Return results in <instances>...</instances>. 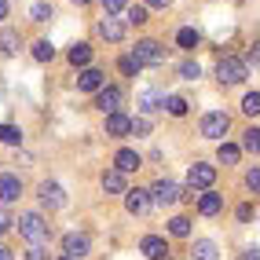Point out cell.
<instances>
[{"label":"cell","instance_id":"cell-40","mask_svg":"<svg viewBox=\"0 0 260 260\" xmlns=\"http://www.w3.org/2000/svg\"><path fill=\"white\" fill-rule=\"evenodd\" d=\"M249 62H253V66H260V44H253V48H249Z\"/></svg>","mask_w":260,"mask_h":260},{"label":"cell","instance_id":"cell-16","mask_svg":"<svg viewBox=\"0 0 260 260\" xmlns=\"http://www.w3.org/2000/svg\"><path fill=\"white\" fill-rule=\"evenodd\" d=\"M114 169L117 172H136V169H140V154H136V150H117V158H114Z\"/></svg>","mask_w":260,"mask_h":260},{"label":"cell","instance_id":"cell-22","mask_svg":"<svg viewBox=\"0 0 260 260\" xmlns=\"http://www.w3.org/2000/svg\"><path fill=\"white\" fill-rule=\"evenodd\" d=\"M198 41H202V37H198V29H190V26H183V29L176 33V44H180V48H187V51H194V48H198Z\"/></svg>","mask_w":260,"mask_h":260},{"label":"cell","instance_id":"cell-11","mask_svg":"<svg viewBox=\"0 0 260 260\" xmlns=\"http://www.w3.org/2000/svg\"><path fill=\"white\" fill-rule=\"evenodd\" d=\"M41 205H44V209H62V205H66L62 187L51 183V180H44V183H41Z\"/></svg>","mask_w":260,"mask_h":260},{"label":"cell","instance_id":"cell-3","mask_svg":"<svg viewBox=\"0 0 260 260\" xmlns=\"http://www.w3.org/2000/svg\"><path fill=\"white\" fill-rule=\"evenodd\" d=\"M213 180H216V169L213 165H190L187 169V190L194 194V190H205V187H213Z\"/></svg>","mask_w":260,"mask_h":260},{"label":"cell","instance_id":"cell-18","mask_svg":"<svg viewBox=\"0 0 260 260\" xmlns=\"http://www.w3.org/2000/svg\"><path fill=\"white\" fill-rule=\"evenodd\" d=\"M165 107V95L158 92V88H147L143 95H140V110L143 114H154V110H161Z\"/></svg>","mask_w":260,"mask_h":260},{"label":"cell","instance_id":"cell-4","mask_svg":"<svg viewBox=\"0 0 260 260\" xmlns=\"http://www.w3.org/2000/svg\"><path fill=\"white\" fill-rule=\"evenodd\" d=\"M132 55L140 59V66H161V62H165V48H161L158 41H150V37H147V41L136 44Z\"/></svg>","mask_w":260,"mask_h":260},{"label":"cell","instance_id":"cell-27","mask_svg":"<svg viewBox=\"0 0 260 260\" xmlns=\"http://www.w3.org/2000/svg\"><path fill=\"white\" fill-rule=\"evenodd\" d=\"M165 110H169L172 117H183V114H187V99H183V95H169V99H165Z\"/></svg>","mask_w":260,"mask_h":260},{"label":"cell","instance_id":"cell-19","mask_svg":"<svg viewBox=\"0 0 260 260\" xmlns=\"http://www.w3.org/2000/svg\"><path fill=\"white\" fill-rule=\"evenodd\" d=\"M220 209H223V198H220V194H202V198H198V213H202V216H216Z\"/></svg>","mask_w":260,"mask_h":260},{"label":"cell","instance_id":"cell-31","mask_svg":"<svg viewBox=\"0 0 260 260\" xmlns=\"http://www.w3.org/2000/svg\"><path fill=\"white\" fill-rule=\"evenodd\" d=\"M242 110H246L249 117H256L260 114V92H249L246 99H242Z\"/></svg>","mask_w":260,"mask_h":260},{"label":"cell","instance_id":"cell-15","mask_svg":"<svg viewBox=\"0 0 260 260\" xmlns=\"http://www.w3.org/2000/svg\"><path fill=\"white\" fill-rule=\"evenodd\" d=\"M103 190H110V194H128V187H125V172H103Z\"/></svg>","mask_w":260,"mask_h":260},{"label":"cell","instance_id":"cell-7","mask_svg":"<svg viewBox=\"0 0 260 260\" xmlns=\"http://www.w3.org/2000/svg\"><path fill=\"white\" fill-rule=\"evenodd\" d=\"M121 103H125V92H121V88H114V84H107V88H103L99 92V99H95V107L103 110V114H121Z\"/></svg>","mask_w":260,"mask_h":260},{"label":"cell","instance_id":"cell-10","mask_svg":"<svg viewBox=\"0 0 260 260\" xmlns=\"http://www.w3.org/2000/svg\"><path fill=\"white\" fill-rule=\"evenodd\" d=\"M88 249H92V242H88V235H81V231H70V235L62 238V253H66V256H74V260L84 256Z\"/></svg>","mask_w":260,"mask_h":260},{"label":"cell","instance_id":"cell-45","mask_svg":"<svg viewBox=\"0 0 260 260\" xmlns=\"http://www.w3.org/2000/svg\"><path fill=\"white\" fill-rule=\"evenodd\" d=\"M74 4H88V0H74Z\"/></svg>","mask_w":260,"mask_h":260},{"label":"cell","instance_id":"cell-42","mask_svg":"<svg viewBox=\"0 0 260 260\" xmlns=\"http://www.w3.org/2000/svg\"><path fill=\"white\" fill-rule=\"evenodd\" d=\"M242 260H260V249H246V253H242Z\"/></svg>","mask_w":260,"mask_h":260},{"label":"cell","instance_id":"cell-26","mask_svg":"<svg viewBox=\"0 0 260 260\" xmlns=\"http://www.w3.org/2000/svg\"><path fill=\"white\" fill-rule=\"evenodd\" d=\"M51 55H55L51 41H37V44H33V59H37V62H51Z\"/></svg>","mask_w":260,"mask_h":260},{"label":"cell","instance_id":"cell-2","mask_svg":"<svg viewBox=\"0 0 260 260\" xmlns=\"http://www.w3.org/2000/svg\"><path fill=\"white\" fill-rule=\"evenodd\" d=\"M216 77L223 84H238V81H246L249 77V62L246 59H235V55H223L216 62Z\"/></svg>","mask_w":260,"mask_h":260},{"label":"cell","instance_id":"cell-30","mask_svg":"<svg viewBox=\"0 0 260 260\" xmlns=\"http://www.w3.org/2000/svg\"><path fill=\"white\" fill-rule=\"evenodd\" d=\"M125 22H136V26L147 22V4H132V8L125 11Z\"/></svg>","mask_w":260,"mask_h":260},{"label":"cell","instance_id":"cell-12","mask_svg":"<svg viewBox=\"0 0 260 260\" xmlns=\"http://www.w3.org/2000/svg\"><path fill=\"white\" fill-rule=\"evenodd\" d=\"M77 88H81V92H103V88H107V77H103V70L88 66V70H81V77H77Z\"/></svg>","mask_w":260,"mask_h":260},{"label":"cell","instance_id":"cell-21","mask_svg":"<svg viewBox=\"0 0 260 260\" xmlns=\"http://www.w3.org/2000/svg\"><path fill=\"white\" fill-rule=\"evenodd\" d=\"M19 51V29H0V55H15Z\"/></svg>","mask_w":260,"mask_h":260},{"label":"cell","instance_id":"cell-38","mask_svg":"<svg viewBox=\"0 0 260 260\" xmlns=\"http://www.w3.org/2000/svg\"><path fill=\"white\" fill-rule=\"evenodd\" d=\"M26 260H48V253H44V246H29V253H26Z\"/></svg>","mask_w":260,"mask_h":260},{"label":"cell","instance_id":"cell-43","mask_svg":"<svg viewBox=\"0 0 260 260\" xmlns=\"http://www.w3.org/2000/svg\"><path fill=\"white\" fill-rule=\"evenodd\" d=\"M0 260H15V253H11L8 246H0Z\"/></svg>","mask_w":260,"mask_h":260},{"label":"cell","instance_id":"cell-25","mask_svg":"<svg viewBox=\"0 0 260 260\" xmlns=\"http://www.w3.org/2000/svg\"><path fill=\"white\" fill-rule=\"evenodd\" d=\"M117 70L125 77H136V74H140V59H136V55H121L117 59Z\"/></svg>","mask_w":260,"mask_h":260},{"label":"cell","instance_id":"cell-20","mask_svg":"<svg viewBox=\"0 0 260 260\" xmlns=\"http://www.w3.org/2000/svg\"><path fill=\"white\" fill-rule=\"evenodd\" d=\"M194 260H220L216 242H209V238H198V242H194Z\"/></svg>","mask_w":260,"mask_h":260},{"label":"cell","instance_id":"cell-6","mask_svg":"<svg viewBox=\"0 0 260 260\" xmlns=\"http://www.w3.org/2000/svg\"><path fill=\"white\" fill-rule=\"evenodd\" d=\"M150 198H154V205H176L183 198V190L172 183V180H158V183L150 187Z\"/></svg>","mask_w":260,"mask_h":260},{"label":"cell","instance_id":"cell-24","mask_svg":"<svg viewBox=\"0 0 260 260\" xmlns=\"http://www.w3.org/2000/svg\"><path fill=\"white\" fill-rule=\"evenodd\" d=\"M0 143H8V147H19V143H22V132L15 128V125H0Z\"/></svg>","mask_w":260,"mask_h":260},{"label":"cell","instance_id":"cell-34","mask_svg":"<svg viewBox=\"0 0 260 260\" xmlns=\"http://www.w3.org/2000/svg\"><path fill=\"white\" fill-rule=\"evenodd\" d=\"M198 74H202V70H198V62H190V59L180 62V77H183V81H194Z\"/></svg>","mask_w":260,"mask_h":260},{"label":"cell","instance_id":"cell-8","mask_svg":"<svg viewBox=\"0 0 260 260\" xmlns=\"http://www.w3.org/2000/svg\"><path fill=\"white\" fill-rule=\"evenodd\" d=\"M150 205H154L150 190H140V187H136V190H128V194H125V209H128L132 216H143Z\"/></svg>","mask_w":260,"mask_h":260},{"label":"cell","instance_id":"cell-9","mask_svg":"<svg viewBox=\"0 0 260 260\" xmlns=\"http://www.w3.org/2000/svg\"><path fill=\"white\" fill-rule=\"evenodd\" d=\"M99 33H103V37H107L110 44H117V41H125L128 22H125V19H114V15H107V19L99 22Z\"/></svg>","mask_w":260,"mask_h":260},{"label":"cell","instance_id":"cell-23","mask_svg":"<svg viewBox=\"0 0 260 260\" xmlns=\"http://www.w3.org/2000/svg\"><path fill=\"white\" fill-rule=\"evenodd\" d=\"M70 62H74V66H88V62H92V48L84 44V41L74 44V48H70Z\"/></svg>","mask_w":260,"mask_h":260},{"label":"cell","instance_id":"cell-41","mask_svg":"<svg viewBox=\"0 0 260 260\" xmlns=\"http://www.w3.org/2000/svg\"><path fill=\"white\" fill-rule=\"evenodd\" d=\"M172 0H147V8H169Z\"/></svg>","mask_w":260,"mask_h":260},{"label":"cell","instance_id":"cell-14","mask_svg":"<svg viewBox=\"0 0 260 260\" xmlns=\"http://www.w3.org/2000/svg\"><path fill=\"white\" fill-rule=\"evenodd\" d=\"M140 249H143V256H150V260H165V256H169L165 238H158V235H147V238L140 242Z\"/></svg>","mask_w":260,"mask_h":260},{"label":"cell","instance_id":"cell-13","mask_svg":"<svg viewBox=\"0 0 260 260\" xmlns=\"http://www.w3.org/2000/svg\"><path fill=\"white\" fill-rule=\"evenodd\" d=\"M22 194V180L19 176H11V172H4V176H0V202H15V198H19Z\"/></svg>","mask_w":260,"mask_h":260},{"label":"cell","instance_id":"cell-32","mask_svg":"<svg viewBox=\"0 0 260 260\" xmlns=\"http://www.w3.org/2000/svg\"><path fill=\"white\" fill-rule=\"evenodd\" d=\"M242 147H246L249 154H260V128H249L246 140H242Z\"/></svg>","mask_w":260,"mask_h":260},{"label":"cell","instance_id":"cell-5","mask_svg":"<svg viewBox=\"0 0 260 260\" xmlns=\"http://www.w3.org/2000/svg\"><path fill=\"white\" fill-rule=\"evenodd\" d=\"M228 128H231V117L223 114V110H213V114L202 117V136H209V140H220Z\"/></svg>","mask_w":260,"mask_h":260},{"label":"cell","instance_id":"cell-36","mask_svg":"<svg viewBox=\"0 0 260 260\" xmlns=\"http://www.w3.org/2000/svg\"><path fill=\"white\" fill-rule=\"evenodd\" d=\"M103 11H107V15H121L128 8H125V0H103Z\"/></svg>","mask_w":260,"mask_h":260},{"label":"cell","instance_id":"cell-28","mask_svg":"<svg viewBox=\"0 0 260 260\" xmlns=\"http://www.w3.org/2000/svg\"><path fill=\"white\" fill-rule=\"evenodd\" d=\"M238 154H242V150H238L235 143H220V150H216V158H220L223 165H235V161H238Z\"/></svg>","mask_w":260,"mask_h":260},{"label":"cell","instance_id":"cell-1","mask_svg":"<svg viewBox=\"0 0 260 260\" xmlns=\"http://www.w3.org/2000/svg\"><path fill=\"white\" fill-rule=\"evenodd\" d=\"M19 235L29 242V246H44L51 238V228H48V220L41 213H26V216H19Z\"/></svg>","mask_w":260,"mask_h":260},{"label":"cell","instance_id":"cell-39","mask_svg":"<svg viewBox=\"0 0 260 260\" xmlns=\"http://www.w3.org/2000/svg\"><path fill=\"white\" fill-rule=\"evenodd\" d=\"M147 128H150V121H147V117H140V121H132V132H136V136H143Z\"/></svg>","mask_w":260,"mask_h":260},{"label":"cell","instance_id":"cell-35","mask_svg":"<svg viewBox=\"0 0 260 260\" xmlns=\"http://www.w3.org/2000/svg\"><path fill=\"white\" fill-rule=\"evenodd\" d=\"M246 187L253 190V194H260V169H256V165L246 172Z\"/></svg>","mask_w":260,"mask_h":260},{"label":"cell","instance_id":"cell-33","mask_svg":"<svg viewBox=\"0 0 260 260\" xmlns=\"http://www.w3.org/2000/svg\"><path fill=\"white\" fill-rule=\"evenodd\" d=\"M29 15H33V22H48V19H51V8H48V4H33Z\"/></svg>","mask_w":260,"mask_h":260},{"label":"cell","instance_id":"cell-46","mask_svg":"<svg viewBox=\"0 0 260 260\" xmlns=\"http://www.w3.org/2000/svg\"><path fill=\"white\" fill-rule=\"evenodd\" d=\"M62 260H74V256H62Z\"/></svg>","mask_w":260,"mask_h":260},{"label":"cell","instance_id":"cell-29","mask_svg":"<svg viewBox=\"0 0 260 260\" xmlns=\"http://www.w3.org/2000/svg\"><path fill=\"white\" fill-rule=\"evenodd\" d=\"M169 231L176 235V238H187V235H190V220H187V216H172V220H169Z\"/></svg>","mask_w":260,"mask_h":260},{"label":"cell","instance_id":"cell-44","mask_svg":"<svg viewBox=\"0 0 260 260\" xmlns=\"http://www.w3.org/2000/svg\"><path fill=\"white\" fill-rule=\"evenodd\" d=\"M8 19V0H0V22Z\"/></svg>","mask_w":260,"mask_h":260},{"label":"cell","instance_id":"cell-37","mask_svg":"<svg viewBox=\"0 0 260 260\" xmlns=\"http://www.w3.org/2000/svg\"><path fill=\"white\" fill-rule=\"evenodd\" d=\"M11 223H19V220H15V216H11L8 209H0V235H4V231L11 228Z\"/></svg>","mask_w":260,"mask_h":260},{"label":"cell","instance_id":"cell-17","mask_svg":"<svg viewBox=\"0 0 260 260\" xmlns=\"http://www.w3.org/2000/svg\"><path fill=\"white\" fill-rule=\"evenodd\" d=\"M107 132L117 136V140H121V136H128V132H132V117H125V114H110V117H107Z\"/></svg>","mask_w":260,"mask_h":260}]
</instances>
